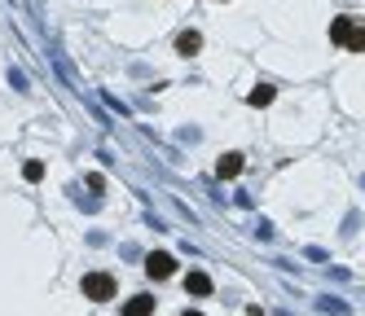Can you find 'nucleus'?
Listing matches in <instances>:
<instances>
[{
  "mask_svg": "<svg viewBox=\"0 0 365 316\" xmlns=\"http://www.w3.org/2000/svg\"><path fill=\"white\" fill-rule=\"evenodd\" d=\"M330 40L344 44L348 53H365V26L352 22V18H334V22H330Z\"/></svg>",
  "mask_w": 365,
  "mask_h": 316,
  "instance_id": "f257e3e1",
  "label": "nucleus"
},
{
  "mask_svg": "<svg viewBox=\"0 0 365 316\" xmlns=\"http://www.w3.org/2000/svg\"><path fill=\"white\" fill-rule=\"evenodd\" d=\"M145 277H150V281H168V277H176V255L154 251V255L145 259Z\"/></svg>",
  "mask_w": 365,
  "mask_h": 316,
  "instance_id": "7ed1b4c3",
  "label": "nucleus"
},
{
  "mask_svg": "<svg viewBox=\"0 0 365 316\" xmlns=\"http://www.w3.org/2000/svg\"><path fill=\"white\" fill-rule=\"evenodd\" d=\"M185 316H202V312H185Z\"/></svg>",
  "mask_w": 365,
  "mask_h": 316,
  "instance_id": "9d476101",
  "label": "nucleus"
},
{
  "mask_svg": "<svg viewBox=\"0 0 365 316\" xmlns=\"http://www.w3.org/2000/svg\"><path fill=\"white\" fill-rule=\"evenodd\" d=\"M185 290H190L194 299H207V295H212V277L198 268V273H190V277H185Z\"/></svg>",
  "mask_w": 365,
  "mask_h": 316,
  "instance_id": "423d86ee",
  "label": "nucleus"
},
{
  "mask_svg": "<svg viewBox=\"0 0 365 316\" xmlns=\"http://www.w3.org/2000/svg\"><path fill=\"white\" fill-rule=\"evenodd\" d=\"M242 167H247V158H242V154H220L216 176H220V180H233V176H242Z\"/></svg>",
  "mask_w": 365,
  "mask_h": 316,
  "instance_id": "20e7f679",
  "label": "nucleus"
},
{
  "mask_svg": "<svg viewBox=\"0 0 365 316\" xmlns=\"http://www.w3.org/2000/svg\"><path fill=\"white\" fill-rule=\"evenodd\" d=\"M247 101H251V105H255V110H264V105H269V101H273V84H255V93H251V97H247Z\"/></svg>",
  "mask_w": 365,
  "mask_h": 316,
  "instance_id": "6e6552de",
  "label": "nucleus"
},
{
  "mask_svg": "<svg viewBox=\"0 0 365 316\" xmlns=\"http://www.w3.org/2000/svg\"><path fill=\"white\" fill-rule=\"evenodd\" d=\"M176 53H180V58H194V53H202V36H198V31H180V36H176Z\"/></svg>",
  "mask_w": 365,
  "mask_h": 316,
  "instance_id": "39448f33",
  "label": "nucleus"
},
{
  "mask_svg": "<svg viewBox=\"0 0 365 316\" xmlns=\"http://www.w3.org/2000/svg\"><path fill=\"white\" fill-rule=\"evenodd\" d=\"M123 316H154V299L150 295H133L123 303Z\"/></svg>",
  "mask_w": 365,
  "mask_h": 316,
  "instance_id": "0eeeda50",
  "label": "nucleus"
},
{
  "mask_svg": "<svg viewBox=\"0 0 365 316\" xmlns=\"http://www.w3.org/2000/svg\"><path fill=\"white\" fill-rule=\"evenodd\" d=\"M22 172H27V180H40V176H44V167H40V163H27Z\"/></svg>",
  "mask_w": 365,
  "mask_h": 316,
  "instance_id": "1a4fd4ad",
  "label": "nucleus"
},
{
  "mask_svg": "<svg viewBox=\"0 0 365 316\" xmlns=\"http://www.w3.org/2000/svg\"><path fill=\"white\" fill-rule=\"evenodd\" d=\"M80 290H84V299H93V303H106V299H115V277L110 273H88L84 281H80Z\"/></svg>",
  "mask_w": 365,
  "mask_h": 316,
  "instance_id": "f03ea898",
  "label": "nucleus"
}]
</instances>
